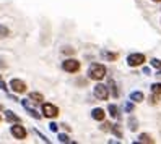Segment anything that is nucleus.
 <instances>
[{"mask_svg": "<svg viewBox=\"0 0 161 144\" xmlns=\"http://www.w3.org/2000/svg\"><path fill=\"white\" fill-rule=\"evenodd\" d=\"M88 76L90 79H95V81H101V79L106 76V66L101 65V63H93L88 68Z\"/></svg>", "mask_w": 161, "mask_h": 144, "instance_id": "1", "label": "nucleus"}, {"mask_svg": "<svg viewBox=\"0 0 161 144\" xmlns=\"http://www.w3.org/2000/svg\"><path fill=\"white\" fill-rule=\"evenodd\" d=\"M93 94L99 100H107V97H109V87L104 86V84H96L95 89H93Z\"/></svg>", "mask_w": 161, "mask_h": 144, "instance_id": "2", "label": "nucleus"}, {"mask_svg": "<svg viewBox=\"0 0 161 144\" xmlns=\"http://www.w3.org/2000/svg\"><path fill=\"white\" fill-rule=\"evenodd\" d=\"M146 62V58H145L143 54H130L127 57V65L129 66H140Z\"/></svg>", "mask_w": 161, "mask_h": 144, "instance_id": "3", "label": "nucleus"}, {"mask_svg": "<svg viewBox=\"0 0 161 144\" xmlns=\"http://www.w3.org/2000/svg\"><path fill=\"white\" fill-rule=\"evenodd\" d=\"M62 68L68 73H77L80 70V62L75 60V58H67L65 62L62 63Z\"/></svg>", "mask_w": 161, "mask_h": 144, "instance_id": "4", "label": "nucleus"}, {"mask_svg": "<svg viewBox=\"0 0 161 144\" xmlns=\"http://www.w3.org/2000/svg\"><path fill=\"white\" fill-rule=\"evenodd\" d=\"M10 87L13 89V92H17V94H21V92H26V83L21 81L18 78H13L10 81Z\"/></svg>", "mask_w": 161, "mask_h": 144, "instance_id": "5", "label": "nucleus"}, {"mask_svg": "<svg viewBox=\"0 0 161 144\" xmlns=\"http://www.w3.org/2000/svg\"><path fill=\"white\" fill-rule=\"evenodd\" d=\"M42 113L47 118H55L59 115V109L52 104H42Z\"/></svg>", "mask_w": 161, "mask_h": 144, "instance_id": "6", "label": "nucleus"}, {"mask_svg": "<svg viewBox=\"0 0 161 144\" xmlns=\"http://www.w3.org/2000/svg\"><path fill=\"white\" fill-rule=\"evenodd\" d=\"M12 134L17 138V139H25L26 138V128L21 126V125H13L12 126Z\"/></svg>", "mask_w": 161, "mask_h": 144, "instance_id": "7", "label": "nucleus"}, {"mask_svg": "<svg viewBox=\"0 0 161 144\" xmlns=\"http://www.w3.org/2000/svg\"><path fill=\"white\" fill-rule=\"evenodd\" d=\"M104 117H106V113H104L103 109H93V112H91V118L96 120V121H103Z\"/></svg>", "mask_w": 161, "mask_h": 144, "instance_id": "8", "label": "nucleus"}, {"mask_svg": "<svg viewBox=\"0 0 161 144\" xmlns=\"http://www.w3.org/2000/svg\"><path fill=\"white\" fill-rule=\"evenodd\" d=\"M21 104H23V107H25L26 110H28L29 113H31V117H34V118H37V120L41 118V115H39V113H37V112L34 110L33 107H31V104H29V102H28V100H26V99H25V100H21Z\"/></svg>", "mask_w": 161, "mask_h": 144, "instance_id": "9", "label": "nucleus"}, {"mask_svg": "<svg viewBox=\"0 0 161 144\" xmlns=\"http://www.w3.org/2000/svg\"><path fill=\"white\" fill-rule=\"evenodd\" d=\"M143 99H145V96H143V92H142V91H133L132 94H130V100H132V102H135V104L143 102Z\"/></svg>", "mask_w": 161, "mask_h": 144, "instance_id": "10", "label": "nucleus"}, {"mask_svg": "<svg viewBox=\"0 0 161 144\" xmlns=\"http://www.w3.org/2000/svg\"><path fill=\"white\" fill-rule=\"evenodd\" d=\"M138 143H146V144H153L155 143V139H153L150 134H146V133H143V134L138 136Z\"/></svg>", "mask_w": 161, "mask_h": 144, "instance_id": "11", "label": "nucleus"}, {"mask_svg": "<svg viewBox=\"0 0 161 144\" xmlns=\"http://www.w3.org/2000/svg\"><path fill=\"white\" fill-rule=\"evenodd\" d=\"M29 99L33 100V102L39 104V102H42V100H44V96H42L41 92H31V94H29Z\"/></svg>", "mask_w": 161, "mask_h": 144, "instance_id": "12", "label": "nucleus"}, {"mask_svg": "<svg viewBox=\"0 0 161 144\" xmlns=\"http://www.w3.org/2000/svg\"><path fill=\"white\" fill-rule=\"evenodd\" d=\"M107 112H109V115L112 117V118H117L119 117V109L114 105V104H109V107H107Z\"/></svg>", "mask_w": 161, "mask_h": 144, "instance_id": "13", "label": "nucleus"}, {"mask_svg": "<svg viewBox=\"0 0 161 144\" xmlns=\"http://www.w3.org/2000/svg\"><path fill=\"white\" fill-rule=\"evenodd\" d=\"M129 128H130V131H137L138 121L135 120V117H130V118H129Z\"/></svg>", "mask_w": 161, "mask_h": 144, "instance_id": "14", "label": "nucleus"}, {"mask_svg": "<svg viewBox=\"0 0 161 144\" xmlns=\"http://www.w3.org/2000/svg\"><path fill=\"white\" fill-rule=\"evenodd\" d=\"M109 86H111V89H112V96H114V97H119V89L116 87L114 79H109Z\"/></svg>", "mask_w": 161, "mask_h": 144, "instance_id": "15", "label": "nucleus"}, {"mask_svg": "<svg viewBox=\"0 0 161 144\" xmlns=\"http://www.w3.org/2000/svg\"><path fill=\"white\" fill-rule=\"evenodd\" d=\"M7 113V118L10 120V121H17V123H20V117H17V115H13V112H10V110H7L5 112Z\"/></svg>", "mask_w": 161, "mask_h": 144, "instance_id": "16", "label": "nucleus"}, {"mask_svg": "<svg viewBox=\"0 0 161 144\" xmlns=\"http://www.w3.org/2000/svg\"><path fill=\"white\" fill-rule=\"evenodd\" d=\"M150 65H151L153 68L160 70V68H161V60H160V58H151V60H150Z\"/></svg>", "mask_w": 161, "mask_h": 144, "instance_id": "17", "label": "nucleus"}, {"mask_svg": "<svg viewBox=\"0 0 161 144\" xmlns=\"http://www.w3.org/2000/svg\"><path fill=\"white\" fill-rule=\"evenodd\" d=\"M103 57L107 58L109 62H112V60H116V58H117V54H111V52H106V50H104V52H103Z\"/></svg>", "mask_w": 161, "mask_h": 144, "instance_id": "18", "label": "nucleus"}, {"mask_svg": "<svg viewBox=\"0 0 161 144\" xmlns=\"http://www.w3.org/2000/svg\"><path fill=\"white\" fill-rule=\"evenodd\" d=\"M151 92L161 96V83H155V84H151Z\"/></svg>", "mask_w": 161, "mask_h": 144, "instance_id": "19", "label": "nucleus"}, {"mask_svg": "<svg viewBox=\"0 0 161 144\" xmlns=\"http://www.w3.org/2000/svg\"><path fill=\"white\" fill-rule=\"evenodd\" d=\"M148 102L151 104V105H156V104L160 102V94H155V92H153V96L150 97V100H148Z\"/></svg>", "mask_w": 161, "mask_h": 144, "instance_id": "20", "label": "nucleus"}, {"mask_svg": "<svg viewBox=\"0 0 161 144\" xmlns=\"http://www.w3.org/2000/svg\"><path fill=\"white\" fill-rule=\"evenodd\" d=\"M8 34H10L8 28H7V26H2V25H0V37H7Z\"/></svg>", "mask_w": 161, "mask_h": 144, "instance_id": "21", "label": "nucleus"}, {"mask_svg": "<svg viewBox=\"0 0 161 144\" xmlns=\"http://www.w3.org/2000/svg\"><path fill=\"white\" fill-rule=\"evenodd\" d=\"M111 131L114 133V134H116L117 138H122V133H120V130H119V125H112Z\"/></svg>", "mask_w": 161, "mask_h": 144, "instance_id": "22", "label": "nucleus"}, {"mask_svg": "<svg viewBox=\"0 0 161 144\" xmlns=\"http://www.w3.org/2000/svg\"><path fill=\"white\" fill-rule=\"evenodd\" d=\"M57 138H59L60 143H70V139H68V136H67V134H59Z\"/></svg>", "mask_w": 161, "mask_h": 144, "instance_id": "23", "label": "nucleus"}, {"mask_svg": "<svg viewBox=\"0 0 161 144\" xmlns=\"http://www.w3.org/2000/svg\"><path fill=\"white\" fill-rule=\"evenodd\" d=\"M111 128H112V125H111V123H104L103 126H101V130H103V131H109Z\"/></svg>", "mask_w": 161, "mask_h": 144, "instance_id": "24", "label": "nucleus"}, {"mask_svg": "<svg viewBox=\"0 0 161 144\" xmlns=\"http://www.w3.org/2000/svg\"><path fill=\"white\" fill-rule=\"evenodd\" d=\"M125 110H127V112H132V110H133V104L127 102V104H125Z\"/></svg>", "mask_w": 161, "mask_h": 144, "instance_id": "25", "label": "nucleus"}, {"mask_svg": "<svg viewBox=\"0 0 161 144\" xmlns=\"http://www.w3.org/2000/svg\"><path fill=\"white\" fill-rule=\"evenodd\" d=\"M49 130H50V131H54V133H57V125H55V123H50V125H49Z\"/></svg>", "mask_w": 161, "mask_h": 144, "instance_id": "26", "label": "nucleus"}, {"mask_svg": "<svg viewBox=\"0 0 161 144\" xmlns=\"http://www.w3.org/2000/svg\"><path fill=\"white\" fill-rule=\"evenodd\" d=\"M143 73H145V74H151V70H150L148 66H145V68H143Z\"/></svg>", "mask_w": 161, "mask_h": 144, "instance_id": "27", "label": "nucleus"}, {"mask_svg": "<svg viewBox=\"0 0 161 144\" xmlns=\"http://www.w3.org/2000/svg\"><path fill=\"white\" fill-rule=\"evenodd\" d=\"M0 87H2V89H5V91H7V84H5V83L2 81V79H0Z\"/></svg>", "mask_w": 161, "mask_h": 144, "instance_id": "28", "label": "nucleus"}, {"mask_svg": "<svg viewBox=\"0 0 161 144\" xmlns=\"http://www.w3.org/2000/svg\"><path fill=\"white\" fill-rule=\"evenodd\" d=\"M158 76H161V68H160V71H158Z\"/></svg>", "mask_w": 161, "mask_h": 144, "instance_id": "29", "label": "nucleus"}, {"mask_svg": "<svg viewBox=\"0 0 161 144\" xmlns=\"http://www.w3.org/2000/svg\"><path fill=\"white\" fill-rule=\"evenodd\" d=\"M153 2H161V0H153Z\"/></svg>", "mask_w": 161, "mask_h": 144, "instance_id": "30", "label": "nucleus"}]
</instances>
